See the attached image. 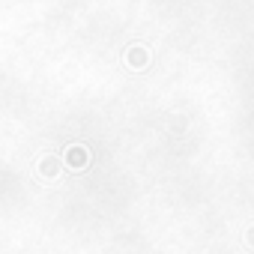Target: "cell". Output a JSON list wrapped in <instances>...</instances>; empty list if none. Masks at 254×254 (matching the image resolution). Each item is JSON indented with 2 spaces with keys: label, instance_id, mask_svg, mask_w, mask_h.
Wrapping results in <instances>:
<instances>
[{
  "label": "cell",
  "instance_id": "6da1fadb",
  "mask_svg": "<svg viewBox=\"0 0 254 254\" xmlns=\"http://www.w3.org/2000/svg\"><path fill=\"white\" fill-rule=\"evenodd\" d=\"M66 165H69V168H75V171H81V168L87 165V153H84L81 147L69 150V153H66Z\"/></svg>",
  "mask_w": 254,
  "mask_h": 254
},
{
  "label": "cell",
  "instance_id": "7a4b0ae2",
  "mask_svg": "<svg viewBox=\"0 0 254 254\" xmlns=\"http://www.w3.org/2000/svg\"><path fill=\"white\" fill-rule=\"evenodd\" d=\"M147 60H150V57H147L144 48H132V51H129V66H132V69H144Z\"/></svg>",
  "mask_w": 254,
  "mask_h": 254
},
{
  "label": "cell",
  "instance_id": "3957f363",
  "mask_svg": "<svg viewBox=\"0 0 254 254\" xmlns=\"http://www.w3.org/2000/svg\"><path fill=\"white\" fill-rule=\"evenodd\" d=\"M54 171H57V165H54V159H45V162H42V174H48V177H54Z\"/></svg>",
  "mask_w": 254,
  "mask_h": 254
}]
</instances>
